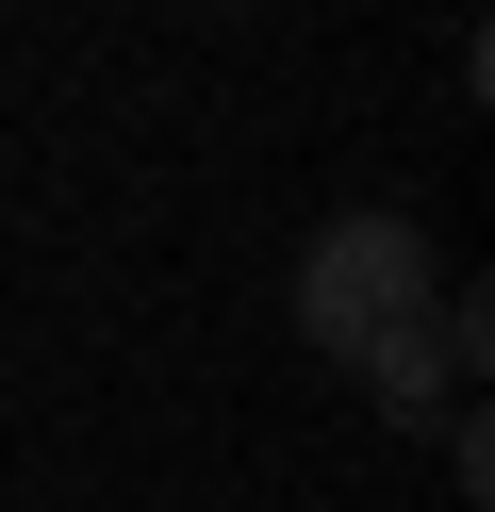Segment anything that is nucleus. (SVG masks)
<instances>
[{"label":"nucleus","instance_id":"obj_1","mask_svg":"<svg viewBox=\"0 0 495 512\" xmlns=\"http://www.w3.org/2000/svg\"><path fill=\"white\" fill-rule=\"evenodd\" d=\"M429 281H446V248L413 232V215H330L314 248H297V281H281V314H297V347L314 364H363V347L396 331V314H429Z\"/></svg>","mask_w":495,"mask_h":512},{"label":"nucleus","instance_id":"obj_3","mask_svg":"<svg viewBox=\"0 0 495 512\" xmlns=\"http://www.w3.org/2000/svg\"><path fill=\"white\" fill-rule=\"evenodd\" d=\"M215 17H264V0H215Z\"/></svg>","mask_w":495,"mask_h":512},{"label":"nucleus","instance_id":"obj_2","mask_svg":"<svg viewBox=\"0 0 495 512\" xmlns=\"http://www.w3.org/2000/svg\"><path fill=\"white\" fill-rule=\"evenodd\" d=\"M479 347H495V314H479V281H429V314H396L380 347H363V397L396 413V430H446L462 397H479Z\"/></svg>","mask_w":495,"mask_h":512}]
</instances>
